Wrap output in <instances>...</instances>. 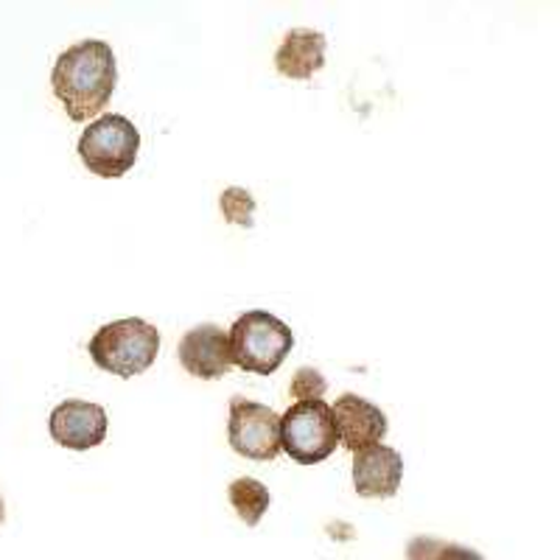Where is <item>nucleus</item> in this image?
Listing matches in <instances>:
<instances>
[{"label":"nucleus","mask_w":560,"mask_h":560,"mask_svg":"<svg viewBox=\"0 0 560 560\" xmlns=\"http://www.w3.org/2000/svg\"><path fill=\"white\" fill-rule=\"evenodd\" d=\"M440 560H485V558L477 552V549H471V547H459V544H446V549H443Z\"/></svg>","instance_id":"obj_16"},{"label":"nucleus","mask_w":560,"mask_h":560,"mask_svg":"<svg viewBox=\"0 0 560 560\" xmlns=\"http://www.w3.org/2000/svg\"><path fill=\"white\" fill-rule=\"evenodd\" d=\"M446 549V541H440V538H432V535H418L412 538L407 547V558L409 560H440Z\"/></svg>","instance_id":"obj_15"},{"label":"nucleus","mask_w":560,"mask_h":560,"mask_svg":"<svg viewBox=\"0 0 560 560\" xmlns=\"http://www.w3.org/2000/svg\"><path fill=\"white\" fill-rule=\"evenodd\" d=\"M219 208H222V217L230 224H238V228H253L255 224V197L247 188H228L219 197Z\"/></svg>","instance_id":"obj_13"},{"label":"nucleus","mask_w":560,"mask_h":560,"mask_svg":"<svg viewBox=\"0 0 560 560\" xmlns=\"http://www.w3.org/2000/svg\"><path fill=\"white\" fill-rule=\"evenodd\" d=\"M328 39L314 28H292L275 51V68L287 79H312L325 65Z\"/></svg>","instance_id":"obj_11"},{"label":"nucleus","mask_w":560,"mask_h":560,"mask_svg":"<svg viewBox=\"0 0 560 560\" xmlns=\"http://www.w3.org/2000/svg\"><path fill=\"white\" fill-rule=\"evenodd\" d=\"M90 359L96 368L113 376L135 378L147 373L160 353V331L152 323L138 317L115 319L102 325L88 345Z\"/></svg>","instance_id":"obj_2"},{"label":"nucleus","mask_w":560,"mask_h":560,"mask_svg":"<svg viewBox=\"0 0 560 560\" xmlns=\"http://www.w3.org/2000/svg\"><path fill=\"white\" fill-rule=\"evenodd\" d=\"M140 152V132L124 115L107 113L90 124L79 138V158L84 168L104 179H118L135 166Z\"/></svg>","instance_id":"obj_4"},{"label":"nucleus","mask_w":560,"mask_h":560,"mask_svg":"<svg viewBox=\"0 0 560 560\" xmlns=\"http://www.w3.org/2000/svg\"><path fill=\"white\" fill-rule=\"evenodd\" d=\"M334 423H337L339 443H342L348 452H362L368 446H376L387 438L389 420L382 409L373 401L362 398L357 393L339 395L337 404L331 407Z\"/></svg>","instance_id":"obj_8"},{"label":"nucleus","mask_w":560,"mask_h":560,"mask_svg":"<svg viewBox=\"0 0 560 560\" xmlns=\"http://www.w3.org/2000/svg\"><path fill=\"white\" fill-rule=\"evenodd\" d=\"M230 448L247 459L267 463L280 454V415L244 395L230 398Z\"/></svg>","instance_id":"obj_6"},{"label":"nucleus","mask_w":560,"mask_h":560,"mask_svg":"<svg viewBox=\"0 0 560 560\" xmlns=\"http://www.w3.org/2000/svg\"><path fill=\"white\" fill-rule=\"evenodd\" d=\"M3 516H7V508H3V497H0V524H3Z\"/></svg>","instance_id":"obj_17"},{"label":"nucleus","mask_w":560,"mask_h":560,"mask_svg":"<svg viewBox=\"0 0 560 560\" xmlns=\"http://www.w3.org/2000/svg\"><path fill=\"white\" fill-rule=\"evenodd\" d=\"M177 359L191 376L210 382V378H222L230 368H233V357H230V339L224 328L213 323H205L191 328L179 339Z\"/></svg>","instance_id":"obj_9"},{"label":"nucleus","mask_w":560,"mask_h":560,"mask_svg":"<svg viewBox=\"0 0 560 560\" xmlns=\"http://www.w3.org/2000/svg\"><path fill=\"white\" fill-rule=\"evenodd\" d=\"M404 457L376 443L353 454V488L362 499H393L401 488Z\"/></svg>","instance_id":"obj_10"},{"label":"nucleus","mask_w":560,"mask_h":560,"mask_svg":"<svg viewBox=\"0 0 560 560\" xmlns=\"http://www.w3.org/2000/svg\"><path fill=\"white\" fill-rule=\"evenodd\" d=\"M228 497L233 510H236V516L242 518L247 527H255V524L261 522L264 513L272 504V497H269V488L264 482L253 477H242L236 482H230Z\"/></svg>","instance_id":"obj_12"},{"label":"nucleus","mask_w":560,"mask_h":560,"mask_svg":"<svg viewBox=\"0 0 560 560\" xmlns=\"http://www.w3.org/2000/svg\"><path fill=\"white\" fill-rule=\"evenodd\" d=\"M339 446V432L331 407L325 401H298L280 418V452L294 463L317 465Z\"/></svg>","instance_id":"obj_5"},{"label":"nucleus","mask_w":560,"mask_h":560,"mask_svg":"<svg viewBox=\"0 0 560 560\" xmlns=\"http://www.w3.org/2000/svg\"><path fill=\"white\" fill-rule=\"evenodd\" d=\"M228 339L233 364L258 376L278 373L294 348L292 328L264 308L242 314L228 331Z\"/></svg>","instance_id":"obj_3"},{"label":"nucleus","mask_w":560,"mask_h":560,"mask_svg":"<svg viewBox=\"0 0 560 560\" xmlns=\"http://www.w3.org/2000/svg\"><path fill=\"white\" fill-rule=\"evenodd\" d=\"M107 427L109 420L104 407L93 401H79V398L62 401L48 418L51 438L70 452H90V448L102 446L107 438Z\"/></svg>","instance_id":"obj_7"},{"label":"nucleus","mask_w":560,"mask_h":560,"mask_svg":"<svg viewBox=\"0 0 560 560\" xmlns=\"http://www.w3.org/2000/svg\"><path fill=\"white\" fill-rule=\"evenodd\" d=\"M325 393H328V382L314 368H300L289 384V395L294 401H323Z\"/></svg>","instance_id":"obj_14"},{"label":"nucleus","mask_w":560,"mask_h":560,"mask_svg":"<svg viewBox=\"0 0 560 560\" xmlns=\"http://www.w3.org/2000/svg\"><path fill=\"white\" fill-rule=\"evenodd\" d=\"M118 84V62L113 45L104 39H82L59 54L51 73L54 96L62 102L70 121H90L113 98Z\"/></svg>","instance_id":"obj_1"}]
</instances>
